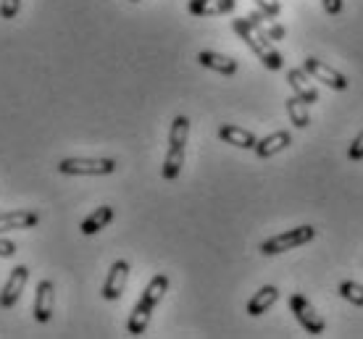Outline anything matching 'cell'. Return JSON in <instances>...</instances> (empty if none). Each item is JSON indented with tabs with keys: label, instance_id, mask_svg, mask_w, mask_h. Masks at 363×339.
<instances>
[{
	"label": "cell",
	"instance_id": "obj_1",
	"mask_svg": "<svg viewBox=\"0 0 363 339\" xmlns=\"http://www.w3.org/2000/svg\"><path fill=\"white\" fill-rule=\"evenodd\" d=\"M166 292H169V276L155 274L153 279H150V285L145 287L143 297L137 300L135 311H132V316H129V321H127V331L132 337L145 334L147 323H150V316H153V311L158 308V303L164 300Z\"/></svg>",
	"mask_w": 363,
	"mask_h": 339
},
{
	"label": "cell",
	"instance_id": "obj_2",
	"mask_svg": "<svg viewBox=\"0 0 363 339\" xmlns=\"http://www.w3.org/2000/svg\"><path fill=\"white\" fill-rule=\"evenodd\" d=\"M232 29L242 37V42H245V45L258 55V61H261L266 69L279 71L281 66H284V58H281L279 50L272 45V40H269V37H266L258 27H253L247 18H235V21H232Z\"/></svg>",
	"mask_w": 363,
	"mask_h": 339
},
{
	"label": "cell",
	"instance_id": "obj_3",
	"mask_svg": "<svg viewBox=\"0 0 363 339\" xmlns=\"http://www.w3.org/2000/svg\"><path fill=\"white\" fill-rule=\"evenodd\" d=\"M187 137H190V119H187V116H177V119L172 121V129H169V150H166L164 171H161L166 182H174V179L182 174Z\"/></svg>",
	"mask_w": 363,
	"mask_h": 339
},
{
	"label": "cell",
	"instance_id": "obj_4",
	"mask_svg": "<svg viewBox=\"0 0 363 339\" xmlns=\"http://www.w3.org/2000/svg\"><path fill=\"white\" fill-rule=\"evenodd\" d=\"M58 171L66 176H106L116 171L113 158H64L58 161Z\"/></svg>",
	"mask_w": 363,
	"mask_h": 339
},
{
	"label": "cell",
	"instance_id": "obj_5",
	"mask_svg": "<svg viewBox=\"0 0 363 339\" xmlns=\"http://www.w3.org/2000/svg\"><path fill=\"white\" fill-rule=\"evenodd\" d=\"M316 234H318L316 226H311V224L298 226V229H290V231H281L277 237L266 239L264 245H261V253H264V255H279V253L295 250V248H300V245L311 242V239H316Z\"/></svg>",
	"mask_w": 363,
	"mask_h": 339
},
{
	"label": "cell",
	"instance_id": "obj_6",
	"mask_svg": "<svg viewBox=\"0 0 363 339\" xmlns=\"http://www.w3.org/2000/svg\"><path fill=\"white\" fill-rule=\"evenodd\" d=\"M290 311L295 313L298 323L306 331H308V334H324L327 323H324V318H321V313H318L316 308L311 305L308 297H303L300 292L290 294Z\"/></svg>",
	"mask_w": 363,
	"mask_h": 339
},
{
	"label": "cell",
	"instance_id": "obj_7",
	"mask_svg": "<svg viewBox=\"0 0 363 339\" xmlns=\"http://www.w3.org/2000/svg\"><path fill=\"white\" fill-rule=\"evenodd\" d=\"M303 69L308 71V76L311 79H316V82H321V84H327L329 90H337V92H345L347 90V79H345V74H340L335 69V66H329V64H324V61H318V58H306L303 61Z\"/></svg>",
	"mask_w": 363,
	"mask_h": 339
},
{
	"label": "cell",
	"instance_id": "obj_8",
	"mask_svg": "<svg viewBox=\"0 0 363 339\" xmlns=\"http://www.w3.org/2000/svg\"><path fill=\"white\" fill-rule=\"evenodd\" d=\"M27 282H29V268L27 266H16L13 271H11L9 282H6L3 292H0V308H3V311L13 308V305L21 300V292H24Z\"/></svg>",
	"mask_w": 363,
	"mask_h": 339
},
{
	"label": "cell",
	"instance_id": "obj_9",
	"mask_svg": "<svg viewBox=\"0 0 363 339\" xmlns=\"http://www.w3.org/2000/svg\"><path fill=\"white\" fill-rule=\"evenodd\" d=\"M53 308H55V287L50 279H43V282H37V289H35V321L37 323H48L50 321V316H53Z\"/></svg>",
	"mask_w": 363,
	"mask_h": 339
},
{
	"label": "cell",
	"instance_id": "obj_10",
	"mask_svg": "<svg viewBox=\"0 0 363 339\" xmlns=\"http://www.w3.org/2000/svg\"><path fill=\"white\" fill-rule=\"evenodd\" d=\"M129 263L127 260H116L113 266H111L108 276H106V282H103V300H118L121 294H124V287L129 282Z\"/></svg>",
	"mask_w": 363,
	"mask_h": 339
},
{
	"label": "cell",
	"instance_id": "obj_11",
	"mask_svg": "<svg viewBox=\"0 0 363 339\" xmlns=\"http://www.w3.org/2000/svg\"><path fill=\"white\" fill-rule=\"evenodd\" d=\"M287 82H290V87H292V95H298L300 100H306L308 105L318 100V90L313 87L306 69H290V71H287Z\"/></svg>",
	"mask_w": 363,
	"mask_h": 339
},
{
	"label": "cell",
	"instance_id": "obj_12",
	"mask_svg": "<svg viewBox=\"0 0 363 339\" xmlns=\"http://www.w3.org/2000/svg\"><path fill=\"white\" fill-rule=\"evenodd\" d=\"M237 6V0H190L187 11L192 16H224L232 13Z\"/></svg>",
	"mask_w": 363,
	"mask_h": 339
},
{
	"label": "cell",
	"instance_id": "obj_13",
	"mask_svg": "<svg viewBox=\"0 0 363 339\" xmlns=\"http://www.w3.org/2000/svg\"><path fill=\"white\" fill-rule=\"evenodd\" d=\"M218 137L224 139L227 145H235L240 150H255V134L253 132H247L242 127H235V124H221L218 127Z\"/></svg>",
	"mask_w": 363,
	"mask_h": 339
},
{
	"label": "cell",
	"instance_id": "obj_14",
	"mask_svg": "<svg viewBox=\"0 0 363 339\" xmlns=\"http://www.w3.org/2000/svg\"><path fill=\"white\" fill-rule=\"evenodd\" d=\"M40 224V216L35 211H9L0 213V234L3 231H16V229H32Z\"/></svg>",
	"mask_w": 363,
	"mask_h": 339
},
{
	"label": "cell",
	"instance_id": "obj_15",
	"mask_svg": "<svg viewBox=\"0 0 363 339\" xmlns=\"http://www.w3.org/2000/svg\"><path fill=\"white\" fill-rule=\"evenodd\" d=\"M292 142V134L287 132V129H279V132H274V134H269V137L258 139L255 142V156L258 158H272L277 156V153H281L284 147Z\"/></svg>",
	"mask_w": 363,
	"mask_h": 339
},
{
	"label": "cell",
	"instance_id": "obj_16",
	"mask_svg": "<svg viewBox=\"0 0 363 339\" xmlns=\"http://www.w3.org/2000/svg\"><path fill=\"white\" fill-rule=\"evenodd\" d=\"M198 64L206 66V69H211V71L224 74V76H232V74H237V61H235V58L221 55V53H213V50H203V53H198Z\"/></svg>",
	"mask_w": 363,
	"mask_h": 339
},
{
	"label": "cell",
	"instance_id": "obj_17",
	"mask_svg": "<svg viewBox=\"0 0 363 339\" xmlns=\"http://www.w3.org/2000/svg\"><path fill=\"white\" fill-rule=\"evenodd\" d=\"M277 300H279V289H277V287L274 285L261 287V289L250 297V303H247V313H250V316H264V313L269 311Z\"/></svg>",
	"mask_w": 363,
	"mask_h": 339
},
{
	"label": "cell",
	"instance_id": "obj_18",
	"mask_svg": "<svg viewBox=\"0 0 363 339\" xmlns=\"http://www.w3.org/2000/svg\"><path fill=\"white\" fill-rule=\"evenodd\" d=\"M111 221H113V208H111V205H100V208H95V211L82 221L79 229H82V234L90 237V234H98L100 229H106Z\"/></svg>",
	"mask_w": 363,
	"mask_h": 339
},
{
	"label": "cell",
	"instance_id": "obj_19",
	"mask_svg": "<svg viewBox=\"0 0 363 339\" xmlns=\"http://www.w3.org/2000/svg\"><path fill=\"white\" fill-rule=\"evenodd\" d=\"M245 18L253 24V27L261 29L269 40H281V37H284V27H281V24H277L272 16H266L264 11H253V13H247Z\"/></svg>",
	"mask_w": 363,
	"mask_h": 339
},
{
	"label": "cell",
	"instance_id": "obj_20",
	"mask_svg": "<svg viewBox=\"0 0 363 339\" xmlns=\"http://www.w3.org/2000/svg\"><path fill=\"white\" fill-rule=\"evenodd\" d=\"M284 105H287V113H290L292 127H298V129H306V127H308V124H311L308 103L300 100L298 95H292V98H287V100H284Z\"/></svg>",
	"mask_w": 363,
	"mask_h": 339
},
{
	"label": "cell",
	"instance_id": "obj_21",
	"mask_svg": "<svg viewBox=\"0 0 363 339\" xmlns=\"http://www.w3.org/2000/svg\"><path fill=\"white\" fill-rule=\"evenodd\" d=\"M337 292H340V297H345L347 303L363 308V285H358V282H340Z\"/></svg>",
	"mask_w": 363,
	"mask_h": 339
},
{
	"label": "cell",
	"instance_id": "obj_22",
	"mask_svg": "<svg viewBox=\"0 0 363 339\" xmlns=\"http://www.w3.org/2000/svg\"><path fill=\"white\" fill-rule=\"evenodd\" d=\"M21 11V0H0V18H16Z\"/></svg>",
	"mask_w": 363,
	"mask_h": 339
},
{
	"label": "cell",
	"instance_id": "obj_23",
	"mask_svg": "<svg viewBox=\"0 0 363 339\" xmlns=\"http://www.w3.org/2000/svg\"><path fill=\"white\" fill-rule=\"evenodd\" d=\"M255 6H258V11H264L266 16L277 18L281 13V3L279 0H253Z\"/></svg>",
	"mask_w": 363,
	"mask_h": 339
},
{
	"label": "cell",
	"instance_id": "obj_24",
	"mask_svg": "<svg viewBox=\"0 0 363 339\" xmlns=\"http://www.w3.org/2000/svg\"><path fill=\"white\" fill-rule=\"evenodd\" d=\"M347 158L350 161H363V129L358 132V137L353 139V145L347 150Z\"/></svg>",
	"mask_w": 363,
	"mask_h": 339
},
{
	"label": "cell",
	"instance_id": "obj_25",
	"mask_svg": "<svg viewBox=\"0 0 363 339\" xmlns=\"http://www.w3.org/2000/svg\"><path fill=\"white\" fill-rule=\"evenodd\" d=\"M321 6H324L329 16H340L342 13V0H321Z\"/></svg>",
	"mask_w": 363,
	"mask_h": 339
},
{
	"label": "cell",
	"instance_id": "obj_26",
	"mask_svg": "<svg viewBox=\"0 0 363 339\" xmlns=\"http://www.w3.org/2000/svg\"><path fill=\"white\" fill-rule=\"evenodd\" d=\"M13 255H16V245L11 239L0 237V258H13Z\"/></svg>",
	"mask_w": 363,
	"mask_h": 339
},
{
	"label": "cell",
	"instance_id": "obj_27",
	"mask_svg": "<svg viewBox=\"0 0 363 339\" xmlns=\"http://www.w3.org/2000/svg\"><path fill=\"white\" fill-rule=\"evenodd\" d=\"M129 3H140V0H129Z\"/></svg>",
	"mask_w": 363,
	"mask_h": 339
}]
</instances>
